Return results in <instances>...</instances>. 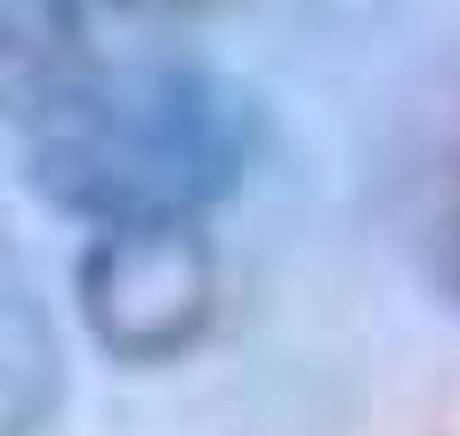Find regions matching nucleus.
I'll use <instances>...</instances> for the list:
<instances>
[{"label": "nucleus", "mask_w": 460, "mask_h": 436, "mask_svg": "<svg viewBox=\"0 0 460 436\" xmlns=\"http://www.w3.org/2000/svg\"><path fill=\"white\" fill-rule=\"evenodd\" d=\"M251 162L259 97L202 57H73L49 89L24 97V178L89 235L210 227Z\"/></svg>", "instance_id": "f257e3e1"}, {"label": "nucleus", "mask_w": 460, "mask_h": 436, "mask_svg": "<svg viewBox=\"0 0 460 436\" xmlns=\"http://www.w3.org/2000/svg\"><path fill=\"white\" fill-rule=\"evenodd\" d=\"M73 299L97 356L154 372L210 340L218 324V243L210 227H113L73 259Z\"/></svg>", "instance_id": "f03ea898"}, {"label": "nucleus", "mask_w": 460, "mask_h": 436, "mask_svg": "<svg viewBox=\"0 0 460 436\" xmlns=\"http://www.w3.org/2000/svg\"><path fill=\"white\" fill-rule=\"evenodd\" d=\"M65 405V348L57 324L24 275V259L0 243V436H40Z\"/></svg>", "instance_id": "7ed1b4c3"}, {"label": "nucleus", "mask_w": 460, "mask_h": 436, "mask_svg": "<svg viewBox=\"0 0 460 436\" xmlns=\"http://www.w3.org/2000/svg\"><path fill=\"white\" fill-rule=\"evenodd\" d=\"M81 57V0H0V97L49 89Z\"/></svg>", "instance_id": "20e7f679"}, {"label": "nucleus", "mask_w": 460, "mask_h": 436, "mask_svg": "<svg viewBox=\"0 0 460 436\" xmlns=\"http://www.w3.org/2000/svg\"><path fill=\"white\" fill-rule=\"evenodd\" d=\"M429 235H437V275H445V291L460 299V138H453V154H445V178H437Z\"/></svg>", "instance_id": "39448f33"}, {"label": "nucleus", "mask_w": 460, "mask_h": 436, "mask_svg": "<svg viewBox=\"0 0 460 436\" xmlns=\"http://www.w3.org/2000/svg\"><path fill=\"white\" fill-rule=\"evenodd\" d=\"M113 8H137V16H202L218 0H113Z\"/></svg>", "instance_id": "423d86ee"}]
</instances>
